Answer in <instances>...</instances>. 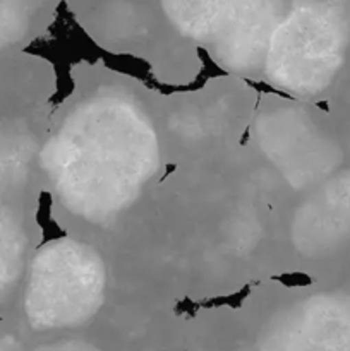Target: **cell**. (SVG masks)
Listing matches in <instances>:
<instances>
[{
	"instance_id": "6da1fadb",
	"label": "cell",
	"mask_w": 350,
	"mask_h": 351,
	"mask_svg": "<svg viewBox=\"0 0 350 351\" xmlns=\"http://www.w3.org/2000/svg\"><path fill=\"white\" fill-rule=\"evenodd\" d=\"M117 105L113 122H106L108 108L96 112L95 122L81 125V136L75 129L69 132L67 147L62 151V173L67 177L69 191H81L91 194L96 191L95 202L113 204L130 191L139 180V170L150 161V141L141 144L146 132H137L134 123L124 122L117 117Z\"/></svg>"
},
{
	"instance_id": "7a4b0ae2",
	"label": "cell",
	"mask_w": 350,
	"mask_h": 351,
	"mask_svg": "<svg viewBox=\"0 0 350 351\" xmlns=\"http://www.w3.org/2000/svg\"><path fill=\"white\" fill-rule=\"evenodd\" d=\"M287 0H163L168 17L194 38L244 57L263 51L287 10Z\"/></svg>"
}]
</instances>
